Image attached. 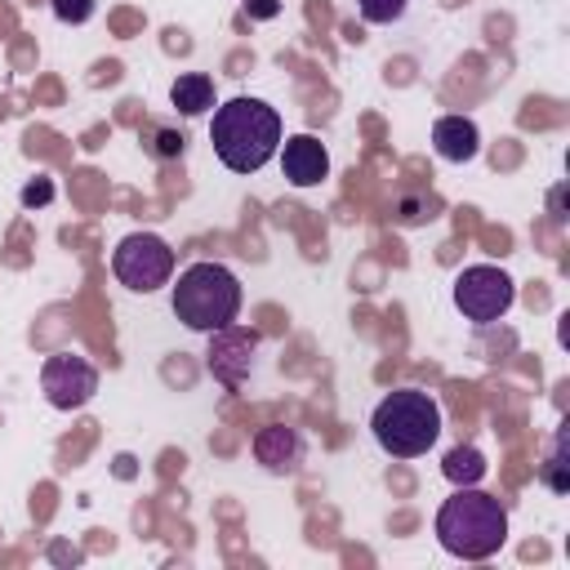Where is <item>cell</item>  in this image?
<instances>
[{
	"label": "cell",
	"mask_w": 570,
	"mask_h": 570,
	"mask_svg": "<svg viewBox=\"0 0 570 570\" xmlns=\"http://www.w3.org/2000/svg\"><path fill=\"white\" fill-rule=\"evenodd\" d=\"M209 142L232 174H254L281 151V116L263 98H227L223 107H214Z\"/></svg>",
	"instance_id": "6da1fadb"
},
{
	"label": "cell",
	"mask_w": 570,
	"mask_h": 570,
	"mask_svg": "<svg viewBox=\"0 0 570 570\" xmlns=\"http://www.w3.org/2000/svg\"><path fill=\"white\" fill-rule=\"evenodd\" d=\"M436 539L463 561H485L508 543V508L472 485H459L436 512Z\"/></svg>",
	"instance_id": "7a4b0ae2"
},
{
	"label": "cell",
	"mask_w": 570,
	"mask_h": 570,
	"mask_svg": "<svg viewBox=\"0 0 570 570\" xmlns=\"http://www.w3.org/2000/svg\"><path fill=\"white\" fill-rule=\"evenodd\" d=\"M370 432L392 459H419L441 436V405L423 387H396L374 405Z\"/></svg>",
	"instance_id": "3957f363"
},
{
	"label": "cell",
	"mask_w": 570,
	"mask_h": 570,
	"mask_svg": "<svg viewBox=\"0 0 570 570\" xmlns=\"http://www.w3.org/2000/svg\"><path fill=\"white\" fill-rule=\"evenodd\" d=\"M240 312V281L223 263H191L174 285V316L187 330L218 334Z\"/></svg>",
	"instance_id": "277c9868"
},
{
	"label": "cell",
	"mask_w": 570,
	"mask_h": 570,
	"mask_svg": "<svg viewBox=\"0 0 570 570\" xmlns=\"http://www.w3.org/2000/svg\"><path fill=\"white\" fill-rule=\"evenodd\" d=\"M111 272L125 289L134 294H151L160 285H169L174 276V249L169 240H160L156 232H129L116 249H111Z\"/></svg>",
	"instance_id": "5b68a950"
},
{
	"label": "cell",
	"mask_w": 570,
	"mask_h": 570,
	"mask_svg": "<svg viewBox=\"0 0 570 570\" xmlns=\"http://www.w3.org/2000/svg\"><path fill=\"white\" fill-rule=\"evenodd\" d=\"M517 298V285L508 272L490 267V263H476V267H463L454 276V307L476 321V325H494Z\"/></svg>",
	"instance_id": "8992f818"
},
{
	"label": "cell",
	"mask_w": 570,
	"mask_h": 570,
	"mask_svg": "<svg viewBox=\"0 0 570 570\" xmlns=\"http://www.w3.org/2000/svg\"><path fill=\"white\" fill-rule=\"evenodd\" d=\"M40 392L53 410H80L94 392H98V370L85 356L58 352L40 365Z\"/></svg>",
	"instance_id": "52a82bcc"
},
{
	"label": "cell",
	"mask_w": 570,
	"mask_h": 570,
	"mask_svg": "<svg viewBox=\"0 0 570 570\" xmlns=\"http://www.w3.org/2000/svg\"><path fill=\"white\" fill-rule=\"evenodd\" d=\"M281 169L294 187H316L330 174V151L316 134H294L281 142Z\"/></svg>",
	"instance_id": "ba28073f"
},
{
	"label": "cell",
	"mask_w": 570,
	"mask_h": 570,
	"mask_svg": "<svg viewBox=\"0 0 570 570\" xmlns=\"http://www.w3.org/2000/svg\"><path fill=\"white\" fill-rule=\"evenodd\" d=\"M254 343H258V334L254 330H218L214 334V347H209V374L223 383L227 379V387H240L245 383V370H249V356H236V352H254Z\"/></svg>",
	"instance_id": "9c48e42d"
},
{
	"label": "cell",
	"mask_w": 570,
	"mask_h": 570,
	"mask_svg": "<svg viewBox=\"0 0 570 570\" xmlns=\"http://www.w3.org/2000/svg\"><path fill=\"white\" fill-rule=\"evenodd\" d=\"M254 459L267 472H294L303 463V436L285 423H267L254 432Z\"/></svg>",
	"instance_id": "30bf717a"
},
{
	"label": "cell",
	"mask_w": 570,
	"mask_h": 570,
	"mask_svg": "<svg viewBox=\"0 0 570 570\" xmlns=\"http://www.w3.org/2000/svg\"><path fill=\"white\" fill-rule=\"evenodd\" d=\"M432 147H436L441 160L463 165V160H472L481 151V134H476V125L468 116H441L432 125Z\"/></svg>",
	"instance_id": "8fae6325"
},
{
	"label": "cell",
	"mask_w": 570,
	"mask_h": 570,
	"mask_svg": "<svg viewBox=\"0 0 570 570\" xmlns=\"http://www.w3.org/2000/svg\"><path fill=\"white\" fill-rule=\"evenodd\" d=\"M169 102H174L178 116H205L214 107V80L205 71H183L169 85Z\"/></svg>",
	"instance_id": "7c38bea8"
},
{
	"label": "cell",
	"mask_w": 570,
	"mask_h": 570,
	"mask_svg": "<svg viewBox=\"0 0 570 570\" xmlns=\"http://www.w3.org/2000/svg\"><path fill=\"white\" fill-rule=\"evenodd\" d=\"M441 472H445L454 485H476V481L485 476V454H481L476 445H454V450L445 454Z\"/></svg>",
	"instance_id": "4fadbf2b"
},
{
	"label": "cell",
	"mask_w": 570,
	"mask_h": 570,
	"mask_svg": "<svg viewBox=\"0 0 570 570\" xmlns=\"http://www.w3.org/2000/svg\"><path fill=\"white\" fill-rule=\"evenodd\" d=\"M142 147L156 160H178L183 147H187V138L178 129H165V125H142Z\"/></svg>",
	"instance_id": "5bb4252c"
},
{
	"label": "cell",
	"mask_w": 570,
	"mask_h": 570,
	"mask_svg": "<svg viewBox=\"0 0 570 570\" xmlns=\"http://www.w3.org/2000/svg\"><path fill=\"white\" fill-rule=\"evenodd\" d=\"M405 4L410 0H361L356 9L365 22H396V18H405Z\"/></svg>",
	"instance_id": "9a60e30c"
},
{
	"label": "cell",
	"mask_w": 570,
	"mask_h": 570,
	"mask_svg": "<svg viewBox=\"0 0 570 570\" xmlns=\"http://www.w3.org/2000/svg\"><path fill=\"white\" fill-rule=\"evenodd\" d=\"M543 481L561 494V490H570V476H566V454H561V445L548 454V463H543Z\"/></svg>",
	"instance_id": "2e32d148"
},
{
	"label": "cell",
	"mask_w": 570,
	"mask_h": 570,
	"mask_svg": "<svg viewBox=\"0 0 570 570\" xmlns=\"http://www.w3.org/2000/svg\"><path fill=\"white\" fill-rule=\"evenodd\" d=\"M53 13L62 22H89L94 18V0H53Z\"/></svg>",
	"instance_id": "e0dca14e"
},
{
	"label": "cell",
	"mask_w": 570,
	"mask_h": 570,
	"mask_svg": "<svg viewBox=\"0 0 570 570\" xmlns=\"http://www.w3.org/2000/svg\"><path fill=\"white\" fill-rule=\"evenodd\" d=\"M49 200H53V183H49V178H36V183H27V187H22V205H27V209L49 205Z\"/></svg>",
	"instance_id": "ac0fdd59"
},
{
	"label": "cell",
	"mask_w": 570,
	"mask_h": 570,
	"mask_svg": "<svg viewBox=\"0 0 570 570\" xmlns=\"http://www.w3.org/2000/svg\"><path fill=\"white\" fill-rule=\"evenodd\" d=\"M245 13H249V18H258V22H267V18H276V13H281V0H245Z\"/></svg>",
	"instance_id": "d6986e66"
}]
</instances>
